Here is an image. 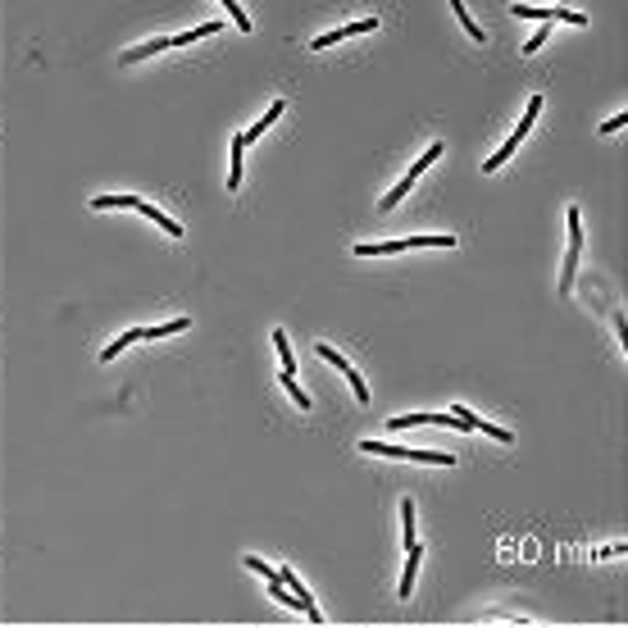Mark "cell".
<instances>
[{
    "label": "cell",
    "mask_w": 628,
    "mask_h": 628,
    "mask_svg": "<svg viewBox=\"0 0 628 628\" xmlns=\"http://www.w3.org/2000/svg\"><path fill=\"white\" fill-rule=\"evenodd\" d=\"M283 387H287V396H292V401H296V405H301V410H310V396H305V392H301V383H296V378H292V373H283Z\"/></svg>",
    "instance_id": "cell-20"
},
{
    "label": "cell",
    "mask_w": 628,
    "mask_h": 628,
    "mask_svg": "<svg viewBox=\"0 0 628 628\" xmlns=\"http://www.w3.org/2000/svg\"><path fill=\"white\" fill-rule=\"evenodd\" d=\"M624 551H628V542H610V546H596L592 560H615V556H624Z\"/></svg>",
    "instance_id": "cell-22"
},
{
    "label": "cell",
    "mask_w": 628,
    "mask_h": 628,
    "mask_svg": "<svg viewBox=\"0 0 628 628\" xmlns=\"http://www.w3.org/2000/svg\"><path fill=\"white\" fill-rule=\"evenodd\" d=\"M342 378L351 383V392H355V401H369V387H364V378H360V369H355V364H346L342 369Z\"/></svg>",
    "instance_id": "cell-18"
},
{
    "label": "cell",
    "mask_w": 628,
    "mask_h": 628,
    "mask_svg": "<svg viewBox=\"0 0 628 628\" xmlns=\"http://www.w3.org/2000/svg\"><path fill=\"white\" fill-rule=\"evenodd\" d=\"M137 214H141V219H150V224H160V228H164V233H169V237H182V224H178V219H169V214H164V210L146 205V200H137Z\"/></svg>",
    "instance_id": "cell-8"
},
{
    "label": "cell",
    "mask_w": 628,
    "mask_h": 628,
    "mask_svg": "<svg viewBox=\"0 0 628 628\" xmlns=\"http://www.w3.org/2000/svg\"><path fill=\"white\" fill-rule=\"evenodd\" d=\"M191 319H169V323H155V328H141V342H160V337H173V333H187Z\"/></svg>",
    "instance_id": "cell-9"
},
{
    "label": "cell",
    "mask_w": 628,
    "mask_h": 628,
    "mask_svg": "<svg viewBox=\"0 0 628 628\" xmlns=\"http://www.w3.org/2000/svg\"><path fill=\"white\" fill-rule=\"evenodd\" d=\"M451 14H456V18H460V27H465V32L473 37V41H482V27H478V23H473V14H469V9H465V5H460V0H456V5H451Z\"/></svg>",
    "instance_id": "cell-17"
},
{
    "label": "cell",
    "mask_w": 628,
    "mask_h": 628,
    "mask_svg": "<svg viewBox=\"0 0 628 628\" xmlns=\"http://www.w3.org/2000/svg\"><path fill=\"white\" fill-rule=\"evenodd\" d=\"M624 123H628V114H615V119H605V123H601V132H620Z\"/></svg>",
    "instance_id": "cell-26"
},
{
    "label": "cell",
    "mask_w": 628,
    "mask_h": 628,
    "mask_svg": "<svg viewBox=\"0 0 628 628\" xmlns=\"http://www.w3.org/2000/svg\"><path fill=\"white\" fill-rule=\"evenodd\" d=\"M615 337H620V346L628 351V319L624 314H615Z\"/></svg>",
    "instance_id": "cell-25"
},
{
    "label": "cell",
    "mask_w": 628,
    "mask_h": 628,
    "mask_svg": "<svg viewBox=\"0 0 628 628\" xmlns=\"http://www.w3.org/2000/svg\"><path fill=\"white\" fill-rule=\"evenodd\" d=\"M510 14H515V18H542V23H551V18H560V23H574V27H583V23H587V14H578V9H542V5H510Z\"/></svg>",
    "instance_id": "cell-5"
},
{
    "label": "cell",
    "mask_w": 628,
    "mask_h": 628,
    "mask_svg": "<svg viewBox=\"0 0 628 628\" xmlns=\"http://www.w3.org/2000/svg\"><path fill=\"white\" fill-rule=\"evenodd\" d=\"M401 537H405V551L419 546V542H414V501H410V496L401 501Z\"/></svg>",
    "instance_id": "cell-13"
},
{
    "label": "cell",
    "mask_w": 628,
    "mask_h": 628,
    "mask_svg": "<svg viewBox=\"0 0 628 628\" xmlns=\"http://www.w3.org/2000/svg\"><path fill=\"white\" fill-rule=\"evenodd\" d=\"M137 200L141 196H91V210H137Z\"/></svg>",
    "instance_id": "cell-16"
},
{
    "label": "cell",
    "mask_w": 628,
    "mask_h": 628,
    "mask_svg": "<svg viewBox=\"0 0 628 628\" xmlns=\"http://www.w3.org/2000/svg\"><path fill=\"white\" fill-rule=\"evenodd\" d=\"M401 250H414L410 246V237H401V241H360V246H355V255H401Z\"/></svg>",
    "instance_id": "cell-7"
},
{
    "label": "cell",
    "mask_w": 628,
    "mask_h": 628,
    "mask_svg": "<svg viewBox=\"0 0 628 628\" xmlns=\"http://www.w3.org/2000/svg\"><path fill=\"white\" fill-rule=\"evenodd\" d=\"M283 110H287V105H283V101H274V105H269V110H264V119H259V123H250V128L241 132V137H246V141L264 137V128H269V123H278V114H283Z\"/></svg>",
    "instance_id": "cell-11"
},
{
    "label": "cell",
    "mask_w": 628,
    "mask_h": 628,
    "mask_svg": "<svg viewBox=\"0 0 628 628\" xmlns=\"http://www.w3.org/2000/svg\"><path fill=\"white\" fill-rule=\"evenodd\" d=\"M378 27V18H360V23H342V27H333V32H323V37H314L310 41V51H328L333 41H342V37H360V32H373Z\"/></svg>",
    "instance_id": "cell-6"
},
{
    "label": "cell",
    "mask_w": 628,
    "mask_h": 628,
    "mask_svg": "<svg viewBox=\"0 0 628 628\" xmlns=\"http://www.w3.org/2000/svg\"><path fill=\"white\" fill-rule=\"evenodd\" d=\"M128 342H141V328H132V333H123L119 342H110V346H105V355H101V360L110 364V360H114V355H119V351H123V346H128Z\"/></svg>",
    "instance_id": "cell-19"
},
{
    "label": "cell",
    "mask_w": 628,
    "mask_h": 628,
    "mask_svg": "<svg viewBox=\"0 0 628 628\" xmlns=\"http://www.w3.org/2000/svg\"><path fill=\"white\" fill-rule=\"evenodd\" d=\"M537 114H542V96H528V105H524V119L515 123V132H510V141H506V146L496 150V155H492V160H482V169L492 173V169H501V164H506L510 155H515V146H519V141L528 137V128H533V123H537Z\"/></svg>",
    "instance_id": "cell-2"
},
{
    "label": "cell",
    "mask_w": 628,
    "mask_h": 628,
    "mask_svg": "<svg viewBox=\"0 0 628 628\" xmlns=\"http://www.w3.org/2000/svg\"><path fill=\"white\" fill-rule=\"evenodd\" d=\"M432 160H442V141H432V146H428V150H423V155H419V160H414V164H410V173H405V178H401V182H396V187H392V191H387V196H383V200H378V205H383V210H392V205H401V196H405V191H410V187H414V178H419V173H423V169H428V164H432Z\"/></svg>",
    "instance_id": "cell-4"
},
{
    "label": "cell",
    "mask_w": 628,
    "mask_h": 628,
    "mask_svg": "<svg viewBox=\"0 0 628 628\" xmlns=\"http://www.w3.org/2000/svg\"><path fill=\"white\" fill-rule=\"evenodd\" d=\"M551 37V27H537L533 37H528V46H524V55H533V51H542V41Z\"/></svg>",
    "instance_id": "cell-24"
},
{
    "label": "cell",
    "mask_w": 628,
    "mask_h": 628,
    "mask_svg": "<svg viewBox=\"0 0 628 628\" xmlns=\"http://www.w3.org/2000/svg\"><path fill=\"white\" fill-rule=\"evenodd\" d=\"M578 259H583V214H578V210H569V250H565V269H560V292H569V287H574Z\"/></svg>",
    "instance_id": "cell-3"
},
{
    "label": "cell",
    "mask_w": 628,
    "mask_h": 628,
    "mask_svg": "<svg viewBox=\"0 0 628 628\" xmlns=\"http://www.w3.org/2000/svg\"><path fill=\"white\" fill-rule=\"evenodd\" d=\"M155 51H173V37H160V41H146V46H137V51H128L123 64H137V60H146V55H155Z\"/></svg>",
    "instance_id": "cell-12"
},
{
    "label": "cell",
    "mask_w": 628,
    "mask_h": 628,
    "mask_svg": "<svg viewBox=\"0 0 628 628\" xmlns=\"http://www.w3.org/2000/svg\"><path fill=\"white\" fill-rule=\"evenodd\" d=\"M419 560H423V546H410V551H405V574H401V596H410V587H414V574H419Z\"/></svg>",
    "instance_id": "cell-10"
},
{
    "label": "cell",
    "mask_w": 628,
    "mask_h": 628,
    "mask_svg": "<svg viewBox=\"0 0 628 628\" xmlns=\"http://www.w3.org/2000/svg\"><path fill=\"white\" fill-rule=\"evenodd\" d=\"M360 451H369V456H392V460H419V465H456L451 451H414V447H392V442H373V437H364Z\"/></svg>",
    "instance_id": "cell-1"
},
{
    "label": "cell",
    "mask_w": 628,
    "mask_h": 628,
    "mask_svg": "<svg viewBox=\"0 0 628 628\" xmlns=\"http://www.w3.org/2000/svg\"><path fill=\"white\" fill-rule=\"evenodd\" d=\"M246 569H255L264 583H274V578H278V569H269V560H259V556H246Z\"/></svg>",
    "instance_id": "cell-21"
},
{
    "label": "cell",
    "mask_w": 628,
    "mask_h": 628,
    "mask_svg": "<svg viewBox=\"0 0 628 628\" xmlns=\"http://www.w3.org/2000/svg\"><path fill=\"white\" fill-rule=\"evenodd\" d=\"M241 155H246V137H233V173H228V191L241 187Z\"/></svg>",
    "instance_id": "cell-15"
},
{
    "label": "cell",
    "mask_w": 628,
    "mask_h": 628,
    "mask_svg": "<svg viewBox=\"0 0 628 628\" xmlns=\"http://www.w3.org/2000/svg\"><path fill=\"white\" fill-rule=\"evenodd\" d=\"M224 9H228V14H233V23L241 27V32H250V18L241 14V5H237V0H224Z\"/></svg>",
    "instance_id": "cell-23"
},
{
    "label": "cell",
    "mask_w": 628,
    "mask_h": 628,
    "mask_svg": "<svg viewBox=\"0 0 628 628\" xmlns=\"http://www.w3.org/2000/svg\"><path fill=\"white\" fill-rule=\"evenodd\" d=\"M274 346H278V360H283V373H292L296 378V360H292V342H287V333L278 328L274 333Z\"/></svg>",
    "instance_id": "cell-14"
}]
</instances>
